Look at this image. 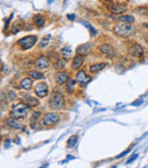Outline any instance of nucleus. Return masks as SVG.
I'll return each mask as SVG.
<instances>
[{
    "instance_id": "31",
    "label": "nucleus",
    "mask_w": 148,
    "mask_h": 168,
    "mask_svg": "<svg viewBox=\"0 0 148 168\" xmlns=\"http://www.w3.org/2000/svg\"><path fill=\"white\" fill-rule=\"evenodd\" d=\"M129 151H130L129 149H128V150H125V151H124V152H122V153H121L120 156H117V158H121V157H123V156H125V154H127V153H128V152H129Z\"/></svg>"
},
{
    "instance_id": "19",
    "label": "nucleus",
    "mask_w": 148,
    "mask_h": 168,
    "mask_svg": "<svg viewBox=\"0 0 148 168\" xmlns=\"http://www.w3.org/2000/svg\"><path fill=\"white\" fill-rule=\"evenodd\" d=\"M105 63H96V64H92V65H90V68H89V71L91 72V73H96V72H99V71H101L104 68H105Z\"/></svg>"
},
{
    "instance_id": "34",
    "label": "nucleus",
    "mask_w": 148,
    "mask_h": 168,
    "mask_svg": "<svg viewBox=\"0 0 148 168\" xmlns=\"http://www.w3.org/2000/svg\"><path fill=\"white\" fill-rule=\"evenodd\" d=\"M104 1H107V2H112V1H114V0H104Z\"/></svg>"
},
{
    "instance_id": "6",
    "label": "nucleus",
    "mask_w": 148,
    "mask_h": 168,
    "mask_svg": "<svg viewBox=\"0 0 148 168\" xmlns=\"http://www.w3.org/2000/svg\"><path fill=\"white\" fill-rule=\"evenodd\" d=\"M34 93H35V95L38 97L43 98L49 93V87H48V85L46 83H39L38 85L34 86Z\"/></svg>"
},
{
    "instance_id": "7",
    "label": "nucleus",
    "mask_w": 148,
    "mask_h": 168,
    "mask_svg": "<svg viewBox=\"0 0 148 168\" xmlns=\"http://www.w3.org/2000/svg\"><path fill=\"white\" fill-rule=\"evenodd\" d=\"M128 54L135 58H139L144 55V48L139 43H133L128 48Z\"/></svg>"
},
{
    "instance_id": "12",
    "label": "nucleus",
    "mask_w": 148,
    "mask_h": 168,
    "mask_svg": "<svg viewBox=\"0 0 148 168\" xmlns=\"http://www.w3.org/2000/svg\"><path fill=\"white\" fill-rule=\"evenodd\" d=\"M6 125L9 127V128L16 129V130H20V129H22V127H23V125L18 121V119H16L14 117H11V118H8L6 120Z\"/></svg>"
},
{
    "instance_id": "20",
    "label": "nucleus",
    "mask_w": 148,
    "mask_h": 168,
    "mask_svg": "<svg viewBox=\"0 0 148 168\" xmlns=\"http://www.w3.org/2000/svg\"><path fill=\"white\" fill-rule=\"evenodd\" d=\"M33 22H34V24H35L37 28H41V26H43V24H44V19H43L42 15L37 14L33 17Z\"/></svg>"
},
{
    "instance_id": "5",
    "label": "nucleus",
    "mask_w": 148,
    "mask_h": 168,
    "mask_svg": "<svg viewBox=\"0 0 148 168\" xmlns=\"http://www.w3.org/2000/svg\"><path fill=\"white\" fill-rule=\"evenodd\" d=\"M59 121V116L56 112H48L42 118V124L46 126H55Z\"/></svg>"
},
{
    "instance_id": "25",
    "label": "nucleus",
    "mask_w": 148,
    "mask_h": 168,
    "mask_svg": "<svg viewBox=\"0 0 148 168\" xmlns=\"http://www.w3.org/2000/svg\"><path fill=\"white\" fill-rule=\"evenodd\" d=\"M78 137L79 136H78L76 134H75V135H72V136L70 137V138L67 140V143H66V144H67V147H70V149L73 147L74 145L76 144V142H78Z\"/></svg>"
},
{
    "instance_id": "29",
    "label": "nucleus",
    "mask_w": 148,
    "mask_h": 168,
    "mask_svg": "<svg viewBox=\"0 0 148 168\" xmlns=\"http://www.w3.org/2000/svg\"><path fill=\"white\" fill-rule=\"evenodd\" d=\"M15 97H16V95H15V93H13V92H9V100H11V101H13V100H14V98H15Z\"/></svg>"
},
{
    "instance_id": "33",
    "label": "nucleus",
    "mask_w": 148,
    "mask_h": 168,
    "mask_svg": "<svg viewBox=\"0 0 148 168\" xmlns=\"http://www.w3.org/2000/svg\"><path fill=\"white\" fill-rule=\"evenodd\" d=\"M144 26H145V28H147V29H148V23H145V24H144Z\"/></svg>"
},
{
    "instance_id": "8",
    "label": "nucleus",
    "mask_w": 148,
    "mask_h": 168,
    "mask_svg": "<svg viewBox=\"0 0 148 168\" xmlns=\"http://www.w3.org/2000/svg\"><path fill=\"white\" fill-rule=\"evenodd\" d=\"M107 9L113 14H124L127 11V6L118 2H112L107 5Z\"/></svg>"
},
{
    "instance_id": "26",
    "label": "nucleus",
    "mask_w": 148,
    "mask_h": 168,
    "mask_svg": "<svg viewBox=\"0 0 148 168\" xmlns=\"http://www.w3.org/2000/svg\"><path fill=\"white\" fill-rule=\"evenodd\" d=\"M76 84V81L75 80H72V79H68L67 81H66V90L67 92H70V93H72L74 90V86Z\"/></svg>"
},
{
    "instance_id": "28",
    "label": "nucleus",
    "mask_w": 148,
    "mask_h": 168,
    "mask_svg": "<svg viewBox=\"0 0 148 168\" xmlns=\"http://www.w3.org/2000/svg\"><path fill=\"white\" fill-rule=\"evenodd\" d=\"M137 11L139 13V14H141V15H147L148 14V7H145V6H142V7H138Z\"/></svg>"
},
{
    "instance_id": "22",
    "label": "nucleus",
    "mask_w": 148,
    "mask_h": 168,
    "mask_svg": "<svg viewBox=\"0 0 148 168\" xmlns=\"http://www.w3.org/2000/svg\"><path fill=\"white\" fill-rule=\"evenodd\" d=\"M61 54H62L63 58H65V60H68V58L71 57L72 51H71V48H68V46H66V47H63V48L61 49Z\"/></svg>"
},
{
    "instance_id": "4",
    "label": "nucleus",
    "mask_w": 148,
    "mask_h": 168,
    "mask_svg": "<svg viewBox=\"0 0 148 168\" xmlns=\"http://www.w3.org/2000/svg\"><path fill=\"white\" fill-rule=\"evenodd\" d=\"M37 40H38L37 36H26L17 41V46L23 51H26V49H30L31 47H33Z\"/></svg>"
},
{
    "instance_id": "24",
    "label": "nucleus",
    "mask_w": 148,
    "mask_h": 168,
    "mask_svg": "<svg viewBox=\"0 0 148 168\" xmlns=\"http://www.w3.org/2000/svg\"><path fill=\"white\" fill-rule=\"evenodd\" d=\"M118 22H124V23H133L135 22V17L130 16V15H122L120 16L118 19Z\"/></svg>"
},
{
    "instance_id": "2",
    "label": "nucleus",
    "mask_w": 148,
    "mask_h": 168,
    "mask_svg": "<svg viewBox=\"0 0 148 168\" xmlns=\"http://www.w3.org/2000/svg\"><path fill=\"white\" fill-rule=\"evenodd\" d=\"M29 110H30V106L26 104V103L20 102V103L11 106V117H14L16 119H24V118H26V116H27Z\"/></svg>"
},
{
    "instance_id": "32",
    "label": "nucleus",
    "mask_w": 148,
    "mask_h": 168,
    "mask_svg": "<svg viewBox=\"0 0 148 168\" xmlns=\"http://www.w3.org/2000/svg\"><path fill=\"white\" fill-rule=\"evenodd\" d=\"M74 17H75V16H74L73 14H70V15H67V19H70L71 21H73V20H74Z\"/></svg>"
},
{
    "instance_id": "27",
    "label": "nucleus",
    "mask_w": 148,
    "mask_h": 168,
    "mask_svg": "<svg viewBox=\"0 0 148 168\" xmlns=\"http://www.w3.org/2000/svg\"><path fill=\"white\" fill-rule=\"evenodd\" d=\"M50 41V34H47V36H44L42 39H41V41H40V47L41 48H44V47H47L48 46V43Z\"/></svg>"
},
{
    "instance_id": "21",
    "label": "nucleus",
    "mask_w": 148,
    "mask_h": 168,
    "mask_svg": "<svg viewBox=\"0 0 148 168\" xmlns=\"http://www.w3.org/2000/svg\"><path fill=\"white\" fill-rule=\"evenodd\" d=\"M29 77H31L32 79H34V80H38V79H43L44 75H43L42 72H39L37 70H31L29 72Z\"/></svg>"
},
{
    "instance_id": "30",
    "label": "nucleus",
    "mask_w": 148,
    "mask_h": 168,
    "mask_svg": "<svg viewBox=\"0 0 148 168\" xmlns=\"http://www.w3.org/2000/svg\"><path fill=\"white\" fill-rule=\"evenodd\" d=\"M137 157H138V154H135L133 157L129 158V160H128V161H127V164H130L131 161H133V160H135V159H136V158H137Z\"/></svg>"
},
{
    "instance_id": "23",
    "label": "nucleus",
    "mask_w": 148,
    "mask_h": 168,
    "mask_svg": "<svg viewBox=\"0 0 148 168\" xmlns=\"http://www.w3.org/2000/svg\"><path fill=\"white\" fill-rule=\"evenodd\" d=\"M40 117H41V112H39V111H33V112H32L31 119H30V124H31V125H34V124L39 120Z\"/></svg>"
},
{
    "instance_id": "10",
    "label": "nucleus",
    "mask_w": 148,
    "mask_h": 168,
    "mask_svg": "<svg viewBox=\"0 0 148 168\" xmlns=\"http://www.w3.org/2000/svg\"><path fill=\"white\" fill-rule=\"evenodd\" d=\"M34 64H35V66H37L38 69L43 70V69H47V68L50 66V61H49L48 57H46V56L42 55V56H39V57L34 61Z\"/></svg>"
},
{
    "instance_id": "16",
    "label": "nucleus",
    "mask_w": 148,
    "mask_h": 168,
    "mask_svg": "<svg viewBox=\"0 0 148 168\" xmlns=\"http://www.w3.org/2000/svg\"><path fill=\"white\" fill-rule=\"evenodd\" d=\"M55 80L58 85H64L68 80V73H66L64 71H59L55 75Z\"/></svg>"
},
{
    "instance_id": "17",
    "label": "nucleus",
    "mask_w": 148,
    "mask_h": 168,
    "mask_svg": "<svg viewBox=\"0 0 148 168\" xmlns=\"http://www.w3.org/2000/svg\"><path fill=\"white\" fill-rule=\"evenodd\" d=\"M33 86V81H32L31 77H27V78H23L21 80V87L25 90H30Z\"/></svg>"
},
{
    "instance_id": "9",
    "label": "nucleus",
    "mask_w": 148,
    "mask_h": 168,
    "mask_svg": "<svg viewBox=\"0 0 148 168\" xmlns=\"http://www.w3.org/2000/svg\"><path fill=\"white\" fill-rule=\"evenodd\" d=\"M99 52L101 53L103 55H105L106 57H108V58H112V57H114L115 56V49L111 46V45H108V43H104V45H101L100 47H99Z\"/></svg>"
},
{
    "instance_id": "11",
    "label": "nucleus",
    "mask_w": 148,
    "mask_h": 168,
    "mask_svg": "<svg viewBox=\"0 0 148 168\" xmlns=\"http://www.w3.org/2000/svg\"><path fill=\"white\" fill-rule=\"evenodd\" d=\"M90 80H91L90 75H88V74L85 73V71H83V70L78 71V73H76V81H78L79 84L87 85Z\"/></svg>"
},
{
    "instance_id": "15",
    "label": "nucleus",
    "mask_w": 148,
    "mask_h": 168,
    "mask_svg": "<svg viewBox=\"0 0 148 168\" xmlns=\"http://www.w3.org/2000/svg\"><path fill=\"white\" fill-rule=\"evenodd\" d=\"M90 51H91V45L90 43H83V45H80L76 48V54L85 56V55H88L90 53Z\"/></svg>"
},
{
    "instance_id": "13",
    "label": "nucleus",
    "mask_w": 148,
    "mask_h": 168,
    "mask_svg": "<svg viewBox=\"0 0 148 168\" xmlns=\"http://www.w3.org/2000/svg\"><path fill=\"white\" fill-rule=\"evenodd\" d=\"M85 63V56H82V55H76L75 57L73 58V61H72V70H79L81 66H82V64Z\"/></svg>"
},
{
    "instance_id": "14",
    "label": "nucleus",
    "mask_w": 148,
    "mask_h": 168,
    "mask_svg": "<svg viewBox=\"0 0 148 168\" xmlns=\"http://www.w3.org/2000/svg\"><path fill=\"white\" fill-rule=\"evenodd\" d=\"M23 102L26 103L30 107H35L39 105V100L34 96H31V95H26V96H23Z\"/></svg>"
},
{
    "instance_id": "1",
    "label": "nucleus",
    "mask_w": 148,
    "mask_h": 168,
    "mask_svg": "<svg viewBox=\"0 0 148 168\" xmlns=\"http://www.w3.org/2000/svg\"><path fill=\"white\" fill-rule=\"evenodd\" d=\"M113 32L120 38H129L135 34V29L130 23H124V22H118L114 25Z\"/></svg>"
},
{
    "instance_id": "3",
    "label": "nucleus",
    "mask_w": 148,
    "mask_h": 168,
    "mask_svg": "<svg viewBox=\"0 0 148 168\" xmlns=\"http://www.w3.org/2000/svg\"><path fill=\"white\" fill-rule=\"evenodd\" d=\"M48 104L50 106V109H53L54 111H59L62 110L65 105V100H64V96L59 92H53L50 95V98H49V102Z\"/></svg>"
},
{
    "instance_id": "18",
    "label": "nucleus",
    "mask_w": 148,
    "mask_h": 168,
    "mask_svg": "<svg viewBox=\"0 0 148 168\" xmlns=\"http://www.w3.org/2000/svg\"><path fill=\"white\" fill-rule=\"evenodd\" d=\"M53 66L55 70L61 71V70H63L64 68L66 66V60H65V58H57Z\"/></svg>"
}]
</instances>
